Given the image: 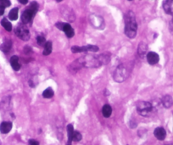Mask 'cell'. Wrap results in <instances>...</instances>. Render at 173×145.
<instances>
[{
  "mask_svg": "<svg viewBox=\"0 0 173 145\" xmlns=\"http://www.w3.org/2000/svg\"><path fill=\"white\" fill-rule=\"evenodd\" d=\"M89 20H90V23L91 25L94 26V28L97 29H103L104 27V21H103V19L99 16V15H97V14H91L89 16Z\"/></svg>",
  "mask_w": 173,
  "mask_h": 145,
  "instance_id": "7",
  "label": "cell"
},
{
  "mask_svg": "<svg viewBox=\"0 0 173 145\" xmlns=\"http://www.w3.org/2000/svg\"><path fill=\"white\" fill-rule=\"evenodd\" d=\"M128 76V70L125 65H120L113 73V79L116 82H123Z\"/></svg>",
  "mask_w": 173,
  "mask_h": 145,
  "instance_id": "5",
  "label": "cell"
},
{
  "mask_svg": "<svg viewBox=\"0 0 173 145\" xmlns=\"http://www.w3.org/2000/svg\"><path fill=\"white\" fill-rule=\"evenodd\" d=\"M76 63L79 65V66L87 67V68H98L102 66L99 61L98 56H94L90 54L81 57L76 60Z\"/></svg>",
  "mask_w": 173,
  "mask_h": 145,
  "instance_id": "2",
  "label": "cell"
},
{
  "mask_svg": "<svg viewBox=\"0 0 173 145\" xmlns=\"http://www.w3.org/2000/svg\"><path fill=\"white\" fill-rule=\"evenodd\" d=\"M14 32L20 39H21L23 41H28L30 38V32H29L28 28L26 26V25L23 23L17 26Z\"/></svg>",
  "mask_w": 173,
  "mask_h": 145,
  "instance_id": "6",
  "label": "cell"
},
{
  "mask_svg": "<svg viewBox=\"0 0 173 145\" xmlns=\"http://www.w3.org/2000/svg\"><path fill=\"white\" fill-rule=\"evenodd\" d=\"M137 32V24L136 17L132 11H128L125 16V34L127 38H136Z\"/></svg>",
  "mask_w": 173,
  "mask_h": 145,
  "instance_id": "1",
  "label": "cell"
},
{
  "mask_svg": "<svg viewBox=\"0 0 173 145\" xmlns=\"http://www.w3.org/2000/svg\"><path fill=\"white\" fill-rule=\"evenodd\" d=\"M129 1H132V0H129Z\"/></svg>",
  "mask_w": 173,
  "mask_h": 145,
  "instance_id": "32",
  "label": "cell"
},
{
  "mask_svg": "<svg viewBox=\"0 0 173 145\" xmlns=\"http://www.w3.org/2000/svg\"><path fill=\"white\" fill-rule=\"evenodd\" d=\"M57 2H61V1H62V0H56Z\"/></svg>",
  "mask_w": 173,
  "mask_h": 145,
  "instance_id": "31",
  "label": "cell"
},
{
  "mask_svg": "<svg viewBox=\"0 0 173 145\" xmlns=\"http://www.w3.org/2000/svg\"><path fill=\"white\" fill-rule=\"evenodd\" d=\"M10 65L12 66V68L14 69V70H20V60H19V58L18 56H14L11 57V59H10Z\"/></svg>",
  "mask_w": 173,
  "mask_h": 145,
  "instance_id": "14",
  "label": "cell"
},
{
  "mask_svg": "<svg viewBox=\"0 0 173 145\" xmlns=\"http://www.w3.org/2000/svg\"><path fill=\"white\" fill-rule=\"evenodd\" d=\"M29 145H39V143L35 139H31L29 140Z\"/></svg>",
  "mask_w": 173,
  "mask_h": 145,
  "instance_id": "28",
  "label": "cell"
},
{
  "mask_svg": "<svg viewBox=\"0 0 173 145\" xmlns=\"http://www.w3.org/2000/svg\"><path fill=\"white\" fill-rule=\"evenodd\" d=\"M147 50H148V45L144 42H140L138 48H137V53L139 54V56L144 57L146 54L147 55Z\"/></svg>",
  "mask_w": 173,
  "mask_h": 145,
  "instance_id": "15",
  "label": "cell"
},
{
  "mask_svg": "<svg viewBox=\"0 0 173 145\" xmlns=\"http://www.w3.org/2000/svg\"><path fill=\"white\" fill-rule=\"evenodd\" d=\"M169 30H170V32L173 34V18L170 21V24H169Z\"/></svg>",
  "mask_w": 173,
  "mask_h": 145,
  "instance_id": "27",
  "label": "cell"
},
{
  "mask_svg": "<svg viewBox=\"0 0 173 145\" xmlns=\"http://www.w3.org/2000/svg\"><path fill=\"white\" fill-rule=\"evenodd\" d=\"M82 136L80 133L79 131H74V133H73V137H72V141L74 142H79V141L82 140Z\"/></svg>",
  "mask_w": 173,
  "mask_h": 145,
  "instance_id": "24",
  "label": "cell"
},
{
  "mask_svg": "<svg viewBox=\"0 0 173 145\" xmlns=\"http://www.w3.org/2000/svg\"><path fill=\"white\" fill-rule=\"evenodd\" d=\"M54 91H53V89L50 88H48L45 89L44 91H43V93H42V96H43V98H51L53 96H54Z\"/></svg>",
  "mask_w": 173,
  "mask_h": 145,
  "instance_id": "23",
  "label": "cell"
},
{
  "mask_svg": "<svg viewBox=\"0 0 173 145\" xmlns=\"http://www.w3.org/2000/svg\"><path fill=\"white\" fill-rule=\"evenodd\" d=\"M9 18L10 20H16L18 19V9L17 8H14L10 10L9 13Z\"/></svg>",
  "mask_w": 173,
  "mask_h": 145,
  "instance_id": "19",
  "label": "cell"
},
{
  "mask_svg": "<svg viewBox=\"0 0 173 145\" xmlns=\"http://www.w3.org/2000/svg\"><path fill=\"white\" fill-rule=\"evenodd\" d=\"M21 5H26L28 3V0H18Z\"/></svg>",
  "mask_w": 173,
  "mask_h": 145,
  "instance_id": "29",
  "label": "cell"
},
{
  "mask_svg": "<svg viewBox=\"0 0 173 145\" xmlns=\"http://www.w3.org/2000/svg\"><path fill=\"white\" fill-rule=\"evenodd\" d=\"M154 137L159 141H163L166 137V131L163 127H157L154 131Z\"/></svg>",
  "mask_w": 173,
  "mask_h": 145,
  "instance_id": "9",
  "label": "cell"
},
{
  "mask_svg": "<svg viewBox=\"0 0 173 145\" xmlns=\"http://www.w3.org/2000/svg\"><path fill=\"white\" fill-rule=\"evenodd\" d=\"M62 31L66 33V37L69 38H73V37H74V35H75L74 30H73V28L71 27V26H70L69 23H64V25H63V28H62Z\"/></svg>",
  "mask_w": 173,
  "mask_h": 145,
  "instance_id": "11",
  "label": "cell"
},
{
  "mask_svg": "<svg viewBox=\"0 0 173 145\" xmlns=\"http://www.w3.org/2000/svg\"><path fill=\"white\" fill-rule=\"evenodd\" d=\"M163 10L166 14L173 16V0H165L163 3Z\"/></svg>",
  "mask_w": 173,
  "mask_h": 145,
  "instance_id": "10",
  "label": "cell"
},
{
  "mask_svg": "<svg viewBox=\"0 0 173 145\" xmlns=\"http://www.w3.org/2000/svg\"><path fill=\"white\" fill-rule=\"evenodd\" d=\"M12 123L10 122H4L1 123V125H0V131H1V133H3V134H7V133H9L10 131H11V129H12Z\"/></svg>",
  "mask_w": 173,
  "mask_h": 145,
  "instance_id": "12",
  "label": "cell"
},
{
  "mask_svg": "<svg viewBox=\"0 0 173 145\" xmlns=\"http://www.w3.org/2000/svg\"><path fill=\"white\" fill-rule=\"evenodd\" d=\"M52 52V42L48 41L44 45V50H43V55H49Z\"/></svg>",
  "mask_w": 173,
  "mask_h": 145,
  "instance_id": "21",
  "label": "cell"
},
{
  "mask_svg": "<svg viewBox=\"0 0 173 145\" xmlns=\"http://www.w3.org/2000/svg\"><path fill=\"white\" fill-rule=\"evenodd\" d=\"M38 10V5L37 2H32L28 9L24 11L22 14H21V21L23 24H28L32 22V20L34 18L36 13Z\"/></svg>",
  "mask_w": 173,
  "mask_h": 145,
  "instance_id": "3",
  "label": "cell"
},
{
  "mask_svg": "<svg viewBox=\"0 0 173 145\" xmlns=\"http://www.w3.org/2000/svg\"><path fill=\"white\" fill-rule=\"evenodd\" d=\"M4 13H5V8H3V7H1V6H0V16H1V15H3Z\"/></svg>",
  "mask_w": 173,
  "mask_h": 145,
  "instance_id": "30",
  "label": "cell"
},
{
  "mask_svg": "<svg viewBox=\"0 0 173 145\" xmlns=\"http://www.w3.org/2000/svg\"><path fill=\"white\" fill-rule=\"evenodd\" d=\"M161 103H162L164 107L166 108V109L171 107L173 104V99L171 98V96H170L168 94L165 95L163 98H161Z\"/></svg>",
  "mask_w": 173,
  "mask_h": 145,
  "instance_id": "13",
  "label": "cell"
},
{
  "mask_svg": "<svg viewBox=\"0 0 173 145\" xmlns=\"http://www.w3.org/2000/svg\"><path fill=\"white\" fill-rule=\"evenodd\" d=\"M102 114L105 118H109L112 114V108L110 104H105L103 105V109H102Z\"/></svg>",
  "mask_w": 173,
  "mask_h": 145,
  "instance_id": "17",
  "label": "cell"
},
{
  "mask_svg": "<svg viewBox=\"0 0 173 145\" xmlns=\"http://www.w3.org/2000/svg\"><path fill=\"white\" fill-rule=\"evenodd\" d=\"M10 5H11V3L10 0H0V6L5 9L7 7H10Z\"/></svg>",
  "mask_w": 173,
  "mask_h": 145,
  "instance_id": "26",
  "label": "cell"
},
{
  "mask_svg": "<svg viewBox=\"0 0 173 145\" xmlns=\"http://www.w3.org/2000/svg\"><path fill=\"white\" fill-rule=\"evenodd\" d=\"M137 113L144 117L150 116L151 112L153 111V105L152 103L147 101H138L137 103Z\"/></svg>",
  "mask_w": 173,
  "mask_h": 145,
  "instance_id": "4",
  "label": "cell"
},
{
  "mask_svg": "<svg viewBox=\"0 0 173 145\" xmlns=\"http://www.w3.org/2000/svg\"><path fill=\"white\" fill-rule=\"evenodd\" d=\"M74 127H73V125L71 124H69L67 126V133H68V144L67 145H71V142L72 141V137H73V133H74Z\"/></svg>",
  "mask_w": 173,
  "mask_h": 145,
  "instance_id": "18",
  "label": "cell"
},
{
  "mask_svg": "<svg viewBox=\"0 0 173 145\" xmlns=\"http://www.w3.org/2000/svg\"><path fill=\"white\" fill-rule=\"evenodd\" d=\"M146 57H147L148 63H149L150 65H152V66L158 64V62L159 61V54H158L157 53H155V52H149V53L147 54Z\"/></svg>",
  "mask_w": 173,
  "mask_h": 145,
  "instance_id": "8",
  "label": "cell"
},
{
  "mask_svg": "<svg viewBox=\"0 0 173 145\" xmlns=\"http://www.w3.org/2000/svg\"><path fill=\"white\" fill-rule=\"evenodd\" d=\"M37 42L40 45V46H44L45 45V43H46V39L44 37H42V36H38L37 37Z\"/></svg>",
  "mask_w": 173,
  "mask_h": 145,
  "instance_id": "25",
  "label": "cell"
},
{
  "mask_svg": "<svg viewBox=\"0 0 173 145\" xmlns=\"http://www.w3.org/2000/svg\"><path fill=\"white\" fill-rule=\"evenodd\" d=\"M71 51L72 53H83V52H88V47L87 46H82V47H79V46H73L71 48Z\"/></svg>",
  "mask_w": 173,
  "mask_h": 145,
  "instance_id": "22",
  "label": "cell"
},
{
  "mask_svg": "<svg viewBox=\"0 0 173 145\" xmlns=\"http://www.w3.org/2000/svg\"><path fill=\"white\" fill-rule=\"evenodd\" d=\"M11 48H12V42L10 40H5L0 46V49L5 53H7L11 49Z\"/></svg>",
  "mask_w": 173,
  "mask_h": 145,
  "instance_id": "16",
  "label": "cell"
},
{
  "mask_svg": "<svg viewBox=\"0 0 173 145\" xmlns=\"http://www.w3.org/2000/svg\"><path fill=\"white\" fill-rule=\"evenodd\" d=\"M1 25H2V26H3L6 31H8V32H10V31L12 30V25H11V23H10L8 20L5 19V18L1 20Z\"/></svg>",
  "mask_w": 173,
  "mask_h": 145,
  "instance_id": "20",
  "label": "cell"
}]
</instances>
